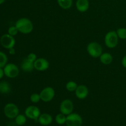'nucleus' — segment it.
Wrapping results in <instances>:
<instances>
[{"label": "nucleus", "mask_w": 126, "mask_h": 126, "mask_svg": "<svg viewBox=\"0 0 126 126\" xmlns=\"http://www.w3.org/2000/svg\"><path fill=\"white\" fill-rule=\"evenodd\" d=\"M0 44L4 48L10 49L13 48L16 44V39L9 34H4L0 38Z\"/></svg>", "instance_id": "nucleus-7"}, {"label": "nucleus", "mask_w": 126, "mask_h": 126, "mask_svg": "<svg viewBox=\"0 0 126 126\" xmlns=\"http://www.w3.org/2000/svg\"><path fill=\"white\" fill-rule=\"evenodd\" d=\"M78 84L75 81H69L66 83V89L67 91H70V92H73V91H76V89L78 87Z\"/></svg>", "instance_id": "nucleus-22"}, {"label": "nucleus", "mask_w": 126, "mask_h": 126, "mask_svg": "<svg viewBox=\"0 0 126 126\" xmlns=\"http://www.w3.org/2000/svg\"><path fill=\"white\" fill-rule=\"evenodd\" d=\"M21 68L24 71L30 72V71H33V69L34 68V63L30 62L26 58L22 61V64H21Z\"/></svg>", "instance_id": "nucleus-15"}, {"label": "nucleus", "mask_w": 126, "mask_h": 126, "mask_svg": "<svg viewBox=\"0 0 126 126\" xmlns=\"http://www.w3.org/2000/svg\"><path fill=\"white\" fill-rule=\"evenodd\" d=\"M59 6L63 9H68L73 5V0H57Z\"/></svg>", "instance_id": "nucleus-18"}, {"label": "nucleus", "mask_w": 126, "mask_h": 126, "mask_svg": "<svg viewBox=\"0 0 126 126\" xmlns=\"http://www.w3.org/2000/svg\"><path fill=\"white\" fill-rule=\"evenodd\" d=\"M16 27L18 32L23 34H29L33 30V24L28 18L23 17L18 19L16 23Z\"/></svg>", "instance_id": "nucleus-1"}, {"label": "nucleus", "mask_w": 126, "mask_h": 126, "mask_svg": "<svg viewBox=\"0 0 126 126\" xmlns=\"http://www.w3.org/2000/svg\"><path fill=\"white\" fill-rule=\"evenodd\" d=\"M38 120L41 125L47 126L50 125L52 123V117L48 113H43L40 114Z\"/></svg>", "instance_id": "nucleus-13"}, {"label": "nucleus", "mask_w": 126, "mask_h": 126, "mask_svg": "<svg viewBox=\"0 0 126 126\" xmlns=\"http://www.w3.org/2000/svg\"><path fill=\"white\" fill-rule=\"evenodd\" d=\"M74 110V105L72 101L70 99H65L61 102L60 105V111L61 113L67 116L73 113Z\"/></svg>", "instance_id": "nucleus-8"}, {"label": "nucleus", "mask_w": 126, "mask_h": 126, "mask_svg": "<svg viewBox=\"0 0 126 126\" xmlns=\"http://www.w3.org/2000/svg\"><path fill=\"white\" fill-rule=\"evenodd\" d=\"M41 100L44 102H50L55 96V91L51 87H46L39 94Z\"/></svg>", "instance_id": "nucleus-9"}, {"label": "nucleus", "mask_w": 126, "mask_h": 126, "mask_svg": "<svg viewBox=\"0 0 126 126\" xmlns=\"http://www.w3.org/2000/svg\"><path fill=\"white\" fill-rule=\"evenodd\" d=\"M4 113L7 118L14 119L19 114V109L14 103H9L6 104L4 108Z\"/></svg>", "instance_id": "nucleus-4"}, {"label": "nucleus", "mask_w": 126, "mask_h": 126, "mask_svg": "<svg viewBox=\"0 0 126 126\" xmlns=\"http://www.w3.org/2000/svg\"><path fill=\"white\" fill-rule=\"evenodd\" d=\"M9 54L11 55H14L16 53V50H15L14 48H11V49H9Z\"/></svg>", "instance_id": "nucleus-29"}, {"label": "nucleus", "mask_w": 126, "mask_h": 126, "mask_svg": "<svg viewBox=\"0 0 126 126\" xmlns=\"http://www.w3.org/2000/svg\"><path fill=\"white\" fill-rule=\"evenodd\" d=\"M30 100L32 103H38L39 101L41 100L40 95L36 93L33 94L30 96Z\"/></svg>", "instance_id": "nucleus-24"}, {"label": "nucleus", "mask_w": 126, "mask_h": 126, "mask_svg": "<svg viewBox=\"0 0 126 126\" xmlns=\"http://www.w3.org/2000/svg\"><path fill=\"white\" fill-rule=\"evenodd\" d=\"M55 122L57 124H59V125H63V124H66V116L65 114H62V113H59L57 115L55 116Z\"/></svg>", "instance_id": "nucleus-19"}, {"label": "nucleus", "mask_w": 126, "mask_h": 126, "mask_svg": "<svg viewBox=\"0 0 126 126\" xmlns=\"http://www.w3.org/2000/svg\"><path fill=\"white\" fill-rule=\"evenodd\" d=\"M11 91V87L9 84L6 81L0 82V93L2 94H7Z\"/></svg>", "instance_id": "nucleus-17"}, {"label": "nucleus", "mask_w": 126, "mask_h": 126, "mask_svg": "<svg viewBox=\"0 0 126 126\" xmlns=\"http://www.w3.org/2000/svg\"><path fill=\"white\" fill-rule=\"evenodd\" d=\"M3 70L5 76L9 78H15L19 75V69L14 63H7Z\"/></svg>", "instance_id": "nucleus-5"}, {"label": "nucleus", "mask_w": 126, "mask_h": 126, "mask_svg": "<svg viewBox=\"0 0 126 126\" xmlns=\"http://www.w3.org/2000/svg\"><path fill=\"white\" fill-rule=\"evenodd\" d=\"M82 124V118L79 114L72 113L66 116V126H81Z\"/></svg>", "instance_id": "nucleus-6"}, {"label": "nucleus", "mask_w": 126, "mask_h": 126, "mask_svg": "<svg viewBox=\"0 0 126 126\" xmlns=\"http://www.w3.org/2000/svg\"><path fill=\"white\" fill-rule=\"evenodd\" d=\"M25 114L27 117L31 119L37 120L41 114L39 108L34 105H31L27 107L25 111Z\"/></svg>", "instance_id": "nucleus-10"}, {"label": "nucleus", "mask_w": 126, "mask_h": 126, "mask_svg": "<svg viewBox=\"0 0 126 126\" xmlns=\"http://www.w3.org/2000/svg\"><path fill=\"white\" fill-rule=\"evenodd\" d=\"M5 1H6V0H0V5L3 4Z\"/></svg>", "instance_id": "nucleus-30"}, {"label": "nucleus", "mask_w": 126, "mask_h": 126, "mask_svg": "<svg viewBox=\"0 0 126 126\" xmlns=\"http://www.w3.org/2000/svg\"><path fill=\"white\" fill-rule=\"evenodd\" d=\"M4 76V72L3 68L0 67V79H2Z\"/></svg>", "instance_id": "nucleus-27"}, {"label": "nucleus", "mask_w": 126, "mask_h": 126, "mask_svg": "<svg viewBox=\"0 0 126 126\" xmlns=\"http://www.w3.org/2000/svg\"><path fill=\"white\" fill-rule=\"evenodd\" d=\"M8 59L7 56L4 52L0 51V67L4 68L7 63Z\"/></svg>", "instance_id": "nucleus-21"}, {"label": "nucleus", "mask_w": 126, "mask_h": 126, "mask_svg": "<svg viewBox=\"0 0 126 126\" xmlns=\"http://www.w3.org/2000/svg\"><path fill=\"white\" fill-rule=\"evenodd\" d=\"M34 67L38 71H43L47 70L49 67V63L44 58H39L34 62Z\"/></svg>", "instance_id": "nucleus-11"}, {"label": "nucleus", "mask_w": 126, "mask_h": 126, "mask_svg": "<svg viewBox=\"0 0 126 126\" xmlns=\"http://www.w3.org/2000/svg\"><path fill=\"white\" fill-rule=\"evenodd\" d=\"M122 65H123V66L125 68H126V55L123 58V60H122Z\"/></svg>", "instance_id": "nucleus-28"}, {"label": "nucleus", "mask_w": 126, "mask_h": 126, "mask_svg": "<svg viewBox=\"0 0 126 126\" xmlns=\"http://www.w3.org/2000/svg\"><path fill=\"white\" fill-rule=\"evenodd\" d=\"M75 95L79 99H85L89 95V89L84 85H79L75 91Z\"/></svg>", "instance_id": "nucleus-12"}, {"label": "nucleus", "mask_w": 126, "mask_h": 126, "mask_svg": "<svg viewBox=\"0 0 126 126\" xmlns=\"http://www.w3.org/2000/svg\"><path fill=\"white\" fill-rule=\"evenodd\" d=\"M87 51L92 57L98 58L100 57L103 53V48L99 43L91 42L87 45Z\"/></svg>", "instance_id": "nucleus-2"}, {"label": "nucleus", "mask_w": 126, "mask_h": 126, "mask_svg": "<svg viewBox=\"0 0 126 126\" xmlns=\"http://www.w3.org/2000/svg\"><path fill=\"white\" fill-rule=\"evenodd\" d=\"M117 34H118L119 38L121 39H126V28H118L116 31Z\"/></svg>", "instance_id": "nucleus-23"}, {"label": "nucleus", "mask_w": 126, "mask_h": 126, "mask_svg": "<svg viewBox=\"0 0 126 126\" xmlns=\"http://www.w3.org/2000/svg\"><path fill=\"white\" fill-rule=\"evenodd\" d=\"M18 32V30L17 28V27H16V25L11 26V27H10L8 29V34L12 36H14L17 35Z\"/></svg>", "instance_id": "nucleus-25"}, {"label": "nucleus", "mask_w": 126, "mask_h": 126, "mask_svg": "<svg viewBox=\"0 0 126 126\" xmlns=\"http://www.w3.org/2000/svg\"><path fill=\"white\" fill-rule=\"evenodd\" d=\"M76 7L79 12H86L89 8V0H77L76 2Z\"/></svg>", "instance_id": "nucleus-14"}, {"label": "nucleus", "mask_w": 126, "mask_h": 126, "mask_svg": "<svg viewBox=\"0 0 126 126\" xmlns=\"http://www.w3.org/2000/svg\"><path fill=\"white\" fill-rule=\"evenodd\" d=\"M119 37L115 31H111L106 34L105 37V43L108 48L113 49L116 47L118 44Z\"/></svg>", "instance_id": "nucleus-3"}, {"label": "nucleus", "mask_w": 126, "mask_h": 126, "mask_svg": "<svg viewBox=\"0 0 126 126\" xmlns=\"http://www.w3.org/2000/svg\"><path fill=\"white\" fill-rule=\"evenodd\" d=\"M15 121L17 125L23 126L27 122V118L23 114H18L17 116L15 118Z\"/></svg>", "instance_id": "nucleus-20"}, {"label": "nucleus", "mask_w": 126, "mask_h": 126, "mask_svg": "<svg viewBox=\"0 0 126 126\" xmlns=\"http://www.w3.org/2000/svg\"><path fill=\"white\" fill-rule=\"evenodd\" d=\"M27 59H28V60H30V62H32L34 63V62L36 60L37 57L36 55L35 54H34V53H30V54L27 56Z\"/></svg>", "instance_id": "nucleus-26"}, {"label": "nucleus", "mask_w": 126, "mask_h": 126, "mask_svg": "<svg viewBox=\"0 0 126 126\" xmlns=\"http://www.w3.org/2000/svg\"><path fill=\"white\" fill-rule=\"evenodd\" d=\"M100 60L104 65H110L113 62V58L111 54L110 53H102L100 57Z\"/></svg>", "instance_id": "nucleus-16"}, {"label": "nucleus", "mask_w": 126, "mask_h": 126, "mask_svg": "<svg viewBox=\"0 0 126 126\" xmlns=\"http://www.w3.org/2000/svg\"><path fill=\"white\" fill-rule=\"evenodd\" d=\"M11 1H12V0H11Z\"/></svg>", "instance_id": "nucleus-31"}]
</instances>
